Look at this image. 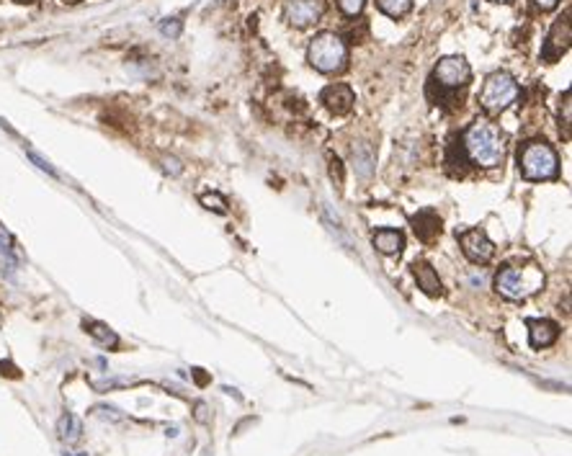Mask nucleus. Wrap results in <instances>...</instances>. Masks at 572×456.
<instances>
[{
    "instance_id": "f8f14e48",
    "label": "nucleus",
    "mask_w": 572,
    "mask_h": 456,
    "mask_svg": "<svg viewBox=\"0 0 572 456\" xmlns=\"http://www.w3.org/2000/svg\"><path fill=\"white\" fill-rule=\"evenodd\" d=\"M412 276H415L418 289H421L423 294H428V296H441L444 294V284H441V279H438V273L433 271L430 263L418 261L415 266H412Z\"/></svg>"
},
{
    "instance_id": "423d86ee",
    "label": "nucleus",
    "mask_w": 572,
    "mask_h": 456,
    "mask_svg": "<svg viewBox=\"0 0 572 456\" xmlns=\"http://www.w3.org/2000/svg\"><path fill=\"white\" fill-rule=\"evenodd\" d=\"M472 70L464 57H444L433 70V83L444 91H459L469 83Z\"/></svg>"
},
{
    "instance_id": "f257e3e1",
    "label": "nucleus",
    "mask_w": 572,
    "mask_h": 456,
    "mask_svg": "<svg viewBox=\"0 0 572 456\" xmlns=\"http://www.w3.org/2000/svg\"><path fill=\"white\" fill-rule=\"evenodd\" d=\"M464 152L480 168H497L505 160V142L500 129L488 121H474L462 139Z\"/></svg>"
},
{
    "instance_id": "c756f323",
    "label": "nucleus",
    "mask_w": 572,
    "mask_h": 456,
    "mask_svg": "<svg viewBox=\"0 0 572 456\" xmlns=\"http://www.w3.org/2000/svg\"><path fill=\"white\" fill-rule=\"evenodd\" d=\"M18 3H31V0H18Z\"/></svg>"
},
{
    "instance_id": "c85d7f7f",
    "label": "nucleus",
    "mask_w": 572,
    "mask_h": 456,
    "mask_svg": "<svg viewBox=\"0 0 572 456\" xmlns=\"http://www.w3.org/2000/svg\"><path fill=\"white\" fill-rule=\"evenodd\" d=\"M490 3H511V0H490Z\"/></svg>"
},
{
    "instance_id": "4468645a",
    "label": "nucleus",
    "mask_w": 572,
    "mask_h": 456,
    "mask_svg": "<svg viewBox=\"0 0 572 456\" xmlns=\"http://www.w3.org/2000/svg\"><path fill=\"white\" fill-rule=\"evenodd\" d=\"M374 248L382 255H400L405 248V235L397 229H379L374 232Z\"/></svg>"
},
{
    "instance_id": "9d476101",
    "label": "nucleus",
    "mask_w": 572,
    "mask_h": 456,
    "mask_svg": "<svg viewBox=\"0 0 572 456\" xmlns=\"http://www.w3.org/2000/svg\"><path fill=\"white\" fill-rule=\"evenodd\" d=\"M320 101L325 103V109H328L330 114H336V116H343V114H348V111L354 109L356 96H354V91H351V88H348L345 83H336V85H328V88L322 91Z\"/></svg>"
},
{
    "instance_id": "ddd939ff",
    "label": "nucleus",
    "mask_w": 572,
    "mask_h": 456,
    "mask_svg": "<svg viewBox=\"0 0 572 456\" xmlns=\"http://www.w3.org/2000/svg\"><path fill=\"white\" fill-rule=\"evenodd\" d=\"M559 338V325L552 320H529V343L534 348H547Z\"/></svg>"
},
{
    "instance_id": "f3484780",
    "label": "nucleus",
    "mask_w": 572,
    "mask_h": 456,
    "mask_svg": "<svg viewBox=\"0 0 572 456\" xmlns=\"http://www.w3.org/2000/svg\"><path fill=\"white\" fill-rule=\"evenodd\" d=\"M85 328H88V333H91L93 338L98 340L103 348H116L119 346L116 333H114L109 325H103V322H85Z\"/></svg>"
},
{
    "instance_id": "aec40b11",
    "label": "nucleus",
    "mask_w": 572,
    "mask_h": 456,
    "mask_svg": "<svg viewBox=\"0 0 572 456\" xmlns=\"http://www.w3.org/2000/svg\"><path fill=\"white\" fill-rule=\"evenodd\" d=\"M160 31H163V36L178 39V36H181V31H183V24H181L178 18H165V21L160 24Z\"/></svg>"
},
{
    "instance_id": "cd10ccee",
    "label": "nucleus",
    "mask_w": 572,
    "mask_h": 456,
    "mask_svg": "<svg viewBox=\"0 0 572 456\" xmlns=\"http://www.w3.org/2000/svg\"><path fill=\"white\" fill-rule=\"evenodd\" d=\"M65 3H68V6H75V3H80V0H65Z\"/></svg>"
},
{
    "instance_id": "393cba45",
    "label": "nucleus",
    "mask_w": 572,
    "mask_h": 456,
    "mask_svg": "<svg viewBox=\"0 0 572 456\" xmlns=\"http://www.w3.org/2000/svg\"><path fill=\"white\" fill-rule=\"evenodd\" d=\"M163 168H165V173H170V176H181V173H183V165H181L176 158H163Z\"/></svg>"
},
{
    "instance_id": "4be33fe9",
    "label": "nucleus",
    "mask_w": 572,
    "mask_h": 456,
    "mask_svg": "<svg viewBox=\"0 0 572 456\" xmlns=\"http://www.w3.org/2000/svg\"><path fill=\"white\" fill-rule=\"evenodd\" d=\"M570 91H567L562 101V114H559V129L564 127V137H570Z\"/></svg>"
},
{
    "instance_id": "5701e85b",
    "label": "nucleus",
    "mask_w": 572,
    "mask_h": 456,
    "mask_svg": "<svg viewBox=\"0 0 572 456\" xmlns=\"http://www.w3.org/2000/svg\"><path fill=\"white\" fill-rule=\"evenodd\" d=\"M26 155L31 158V162H34V165H36V168H39V170H44V173H50V176H57V170L52 168L50 162L44 160V158H42V155H39V152H34V150H31V147H26Z\"/></svg>"
},
{
    "instance_id": "0eeeda50",
    "label": "nucleus",
    "mask_w": 572,
    "mask_h": 456,
    "mask_svg": "<svg viewBox=\"0 0 572 456\" xmlns=\"http://www.w3.org/2000/svg\"><path fill=\"white\" fill-rule=\"evenodd\" d=\"M459 245H462V253L467 255L472 263H477V266L488 263L490 258L495 255L492 240H490L482 229H467V232H462V235H459Z\"/></svg>"
},
{
    "instance_id": "b1692460",
    "label": "nucleus",
    "mask_w": 572,
    "mask_h": 456,
    "mask_svg": "<svg viewBox=\"0 0 572 456\" xmlns=\"http://www.w3.org/2000/svg\"><path fill=\"white\" fill-rule=\"evenodd\" d=\"M0 253L6 255V258H16V250H13V240H10V235L3 227H0Z\"/></svg>"
},
{
    "instance_id": "dca6fc26",
    "label": "nucleus",
    "mask_w": 572,
    "mask_h": 456,
    "mask_svg": "<svg viewBox=\"0 0 572 456\" xmlns=\"http://www.w3.org/2000/svg\"><path fill=\"white\" fill-rule=\"evenodd\" d=\"M57 433L62 441H68V443H73V441L80 439V433H83V425H80V420H77L73 413H65L62 418H59L57 423Z\"/></svg>"
},
{
    "instance_id": "39448f33",
    "label": "nucleus",
    "mask_w": 572,
    "mask_h": 456,
    "mask_svg": "<svg viewBox=\"0 0 572 456\" xmlns=\"http://www.w3.org/2000/svg\"><path fill=\"white\" fill-rule=\"evenodd\" d=\"M518 96H521V91H518L515 77L511 75V73H505V70H497V73L488 75V80L482 85L480 106L488 111V114H500V111H505L511 103L518 101Z\"/></svg>"
},
{
    "instance_id": "6ab92c4d",
    "label": "nucleus",
    "mask_w": 572,
    "mask_h": 456,
    "mask_svg": "<svg viewBox=\"0 0 572 456\" xmlns=\"http://www.w3.org/2000/svg\"><path fill=\"white\" fill-rule=\"evenodd\" d=\"M199 202H202L206 209L217 211V214H225V211H227V206H229L227 199H225L222 194H217V191H211V194H202V199H199Z\"/></svg>"
},
{
    "instance_id": "a211bd4d",
    "label": "nucleus",
    "mask_w": 572,
    "mask_h": 456,
    "mask_svg": "<svg viewBox=\"0 0 572 456\" xmlns=\"http://www.w3.org/2000/svg\"><path fill=\"white\" fill-rule=\"evenodd\" d=\"M379 10L389 18H402L410 13L412 8V0H377Z\"/></svg>"
},
{
    "instance_id": "6e6552de",
    "label": "nucleus",
    "mask_w": 572,
    "mask_h": 456,
    "mask_svg": "<svg viewBox=\"0 0 572 456\" xmlns=\"http://www.w3.org/2000/svg\"><path fill=\"white\" fill-rule=\"evenodd\" d=\"M325 13V3L322 0H289L284 8L286 21L296 29H304V26L317 24Z\"/></svg>"
},
{
    "instance_id": "20e7f679",
    "label": "nucleus",
    "mask_w": 572,
    "mask_h": 456,
    "mask_svg": "<svg viewBox=\"0 0 572 456\" xmlns=\"http://www.w3.org/2000/svg\"><path fill=\"white\" fill-rule=\"evenodd\" d=\"M541 287H544V273L536 266H526V268L505 266L495 276L497 294L505 299H526V296L536 294Z\"/></svg>"
},
{
    "instance_id": "1a4fd4ad",
    "label": "nucleus",
    "mask_w": 572,
    "mask_h": 456,
    "mask_svg": "<svg viewBox=\"0 0 572 456\" xmlns=\"http://www.w3.org/2000/svg\"><path fill=\"white\" fill-rule=\"evenodd\" d=\"M570 13H564V18H559L555 26H552V31H549L547 36V44H544V52H541V57L547 59V62H555L557 57H562L564 52L570 50Z\"/></svg>"
},
{
    "instance_id": "412c9836",
    "label": "nucleus",
    "mask_w": 572,
    "mask_h": 456,
    "mask_svg": "<svg viewBox=\"0 0 572 456\" xmlns=\"http://www.w3.org/2000/svg\"><path fill=\"white\" fill-rule=\"evenodd\" d=\"M363 3L366 0H338V6H340V10H343L345 16H351V18H356L359 13L363 10Z\"/></svg>"
},
{
    "instance_id": "7ed1b4c3",
    "label": "nucleus",
    "mask_w": 572,
    "mask_h": 456,
    "mask_svg": "<svg viewBox=\"0 0 572 456\" xmlns=\"http://www.w3.org/2000/svg\"><path fill=\"white\" fill-rule=\"evenodd\" d=\"M307 59H310L312 68L325 73V75L343 73L348 65V44L343 36L333 34V31H322L310 42Z\"/></svg>"
},
{
    "instance_id": "f03ea898",
    "label": "nucleus",
    "mask_w": 572,
    "mask_h": 456,
    "mask_svg": "<svg viewBox=\"0 0 572 456\" xmlns=\"http://www.w3.org/2000/svg\"><path fill=\"white\" fill-rule=\"evenodd\" d=\"M518 170L526 181H552L559 176V158L544 139H529L518 150Z\"/></svg>"
},
{
    "instance_id": "a878e982",
    "label": "nucleus",
    "mask_w": 572,
    "mask_h": 456,
    "mask_svg": "<svg viewBox=\"0 0 572 456\" xmlns=\"http://www.w3.org/2000/svg\"><path fill=\"white\" fill-rule=\"evenodd\" d=\"M330 176H338V186L343 183V168H340V160L338 158H330Z\"/></svg>"
},
{
    "instance_id": "7c9ffc66",
    "label": "nucleus",
    "mask_w": 572,
    "mask_h": 456,
    "mask_svg": "<svg viewBox=\"0 0 572 456\" xmlns=\"http://www.w3.org/2000/svg\"><path fill=\"white\" fill-rule=\"evenodd\" d=\"M65 456H75V454H65ZM80 456H85V454H80Z\"/></svg>"
},
{
    "instance_id": "bb28decb",
    "label": "nucleus",
    "mask_w": 572,
    "mask_h": 456,
    "mask_svg": "<svg viewBox=\"0 0 572 456\" xmlns=\"http://www.w3.org/2000/svg\"><path fill=\"white\" fill-rule=\"evenodd\" d=\"M534 6H536L539 10H552L559 6V0H534Z\"/></svg>"
},
{
    "instance_id": "9b49d317",
    "label": "nucleus",
    "mask_w": 572,
    "mask_h": 456,
    "mask_svg": "<svg viewBox=\"0 0 572 456\" xmlns=\"http://www.w3.org/2000/svg\"><path fill=\"white\" fill-rule=\"evenodd\" d=\"M412 225V232L418 235V240H423V243H433L438 235H441V220H438L436 211H418L415 217L410 220Z\"/></svg>"
},
{
    "instance_id": "2eb2a0df",
    "label": "nucleus",
    "mask_w": 572,
    "mask_h": 456,
    "mask_svg": "<svg viewBox=\"0 0 572 456\" xmlns=\"http://www.w3.org/2000/svg\"><path fill=\"white\" fill-rule=\"evenodd\" d=\"M354 162H356V173L361 178H369L374 173V165H377V158H374V150H371L369 142H359L354 147Z\"/></svg>"
}]
</instances>
